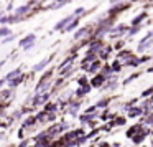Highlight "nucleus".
<instances>
[{"label":"nucleus","instance_id":"1","mask_svg":"<svg viewBox=\"0 0 153 147\" xmlns=\"http://www.w3.org/2000/svg\"><path fill=\"white\" fill-rule=\"evenodd\" d=\"M142 114V109L140 107H130L128 109V117H138Z\"/></svg>","mask_w":153,"mask_h":147},{"label":"nucleus","instance_id":"2","mask_svg":"<svg viewBox=\"0 0 153 147\" xmlns=\"http://www.w3.org/2000/svg\"><path fill=\"white\" fill-rule=\"evenodd\" d=\"M50 60H51V58H48V60H45V61H41V63H38L36 66L33 68V70H35V71H40V70H43V68L46 66L48 63H50Z\"/></svg>","mask_w":153,"mask_h":147},{"label":"nucleus","instance_id":"3","mask_svg":"<svg viewBox=\"0 0 153 147\" xmlns=\"http://www.w3.org/2000/svg\"><path fill=\"white\" fill-rule=\"evenodd\" d=\"M71 20H73V17H66V18H64V20H61V22H59V23H58V25H56V27H54V28H56V30H59V28H63V27H64V25H66V23H68V22H71Z\"/></svg>","mask_w":153,"mask_h":147},{"label":"nucleus","instance_id":"4","mask_svg":"<svg viewBox=\"0 0 153 147\" xmlns=\"http://www.w3.org/2000/svg\"><path fill=\"white\" fill-rule=\"evenodd\" d=\"M145 136H146L145 132H143V134H137V136H133V142H135V144H140V142H143V139H145Z\"/></svg>","mask_w":153,"mask_h":147},{"label":"nucleus","instance_id":"5","mask_svg":"<svg viewBox=\"0 0 153 147\" xmlns=\"http://www.w3.org/2000/svg\"><path fill=\"white\" fill-rule=\"evenodd\" d=\"M35 122H36V117H30V119H27V121H25V124H23V126H25V127H30V126H33Z\"/></svg>","mask_w":153,"mask_h":147},{"label":"nucleus","instance_id":"6","mask_svg":"<svg viewBox=\"0 0 153 147\" xmlns=\"http://www.w3.org/2000/svg\"><path fill=\"white\" fill-rule=\"evenodd\" d=\"M102 81H104V78H102V76H97V80H94V81H92V86H100L99 83H102Z\"/></svg>","mask_w":153,"mask_h":147},{"label":"nucleus","instance_id":"7","mask_svg":"<svg viewBox=\"0 0 153 147\" xmlns=\"http://www.w3.org/2000/svg\"><path fill=\"white\" fill-rule=\"evenodd\" d=\"M18 74H20V70H15V71H13V73H10V74H8V76H7V80H8V81H10V80H12V78H15V76H18Z\"/></svg>","mask_w":153,"mask_h":147},{"label":"nucleus","instance_id":"8","mask_svg":"<svg viewBox=\"0 0 153 147\" xmlns=\"http://www.w3.org/2000/svg\"><path fill=\"white\" fill-rule=\"evenodd\" d=\"M8 33H10V30H8V28H0V37H7Z\"/></svg>","mask_w":153,"mask_h":147},{"label":"nucleus","instance_id":"9","mask_svg":"<svg viewBox=\"0 0 153 147\" xmlns=\"http://www.w3.org/2000/svg\"><path fill=\"white\" fill-rule=\"evenodd\" d=\"M28 8H30V5H27V7H22V8H18V10H17V14H23V12H27Z\"/></svg>","mask_w":153,"mask_h":147},{"label":"nucleus","instance_id":"10","mask_svg":"<svg viewBox=\"0 0 153 147\" xmlns=\"http://www.w3.org/2000/svg\"><path fill=\"white\" fill-rule=\"evenodd\" d=\"M76 25H77V20H74V22H73V23H71V25H69V27H68V28H66V32H69V30H73V28H74V27H76Z\"/></svg>","mask_w":153,"mask_h":147},{"label":"nucleus","instance_id":"11","mask_svg":"<svg viewBox=\"0 0 153 147\" xmlns=\"http://www.w3.org/2000/svg\"><path fill=\"white\" fill-rule=\"evenodd\" d=\"M84 33H86V30H79V33H76V35H74V38H81Z\"/></svg>","mask_w":153,"mask_h":147},{"label":"nucleus","instance_id":"12","mask_svg":"<svg viewBox=\"0 0 153 147\" xmlns=\"http://www.w3.org/2000/svg\"><path fill=\"white\" fill-rule=\"evenodd\" d=\"M18 137H20V139H23V129L18 130Z\"/></svg>","mask_w":153,"mask_h":147},{"label":"nucleus","instance_id":"13","mask_svg":"<svg viewBox=\"0 0 153 147\" xmlns=\"http://www.w3.org/2000/svg\"><path fill=\"white\" fill-rule=\"evenodd\" d=\"M0 66H2V63H0Z\"/></svg>","mask_w":153,"mask_h":147}]
</instances>
